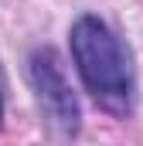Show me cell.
I'll use <instances>...</instances> for the list:
<instances>
[{"label":"cell","mask_w":143,"mask_h":146,"mask_svg":"<svg viewBox=\"0 0 143 146\" xmlns=\"http://www.w3.org/2000/svg\"><path fill=\"white\" fill-rule=\"evenodd\" d=\"M72 61L85 92L112 115H130L136 102V75L130 51L99 17L85 14L72 27Z\"/></svg>","instance_id":"6da1fadb"},{"label":"cell","mask_w":143,"mask_h":146,"mask_svg":"<svg viewBox=\"0 0 143 146\" xmlns=\"http://www.w3.org/2000/svg\"><path fill=\"white\" fill-rule=\"evenodd\" d=\"M27 75H31V85L37 92V102L44 106V112L51 115V122L61 129V133H78V102L72 95L68 82L58 68V58L55 51L48 48H37L27 61Z\"/></svg>","instance_id":"7a4b0ae2"},{"label":"cell","mask_w":143,"mask_h":146,"mask_svg":"<svg viewBox=\"0 0 143 146\" xmlns=\"http://www.w3.org/2000/svg\"><path fill=\"white\" fill-rule=\"evenodd\" d=\"M0 119H3V85H0Z\"/></svg>","instance_id":"3957f363"}]
</instances>
